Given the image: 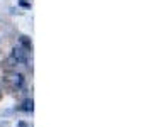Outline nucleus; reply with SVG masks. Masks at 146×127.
I'll return each mask as SVG.
<instances>
[{"instance_id":"f257e3e1","label":"nucleus","mask_w":146,"mask_h":127,"mask_svg":"<svg viewBox=\"0 0 146 127\" xmlns=\"http://www.w3.org/2000/svg\"><path fill=\"white\" fill-rule=\"evenodd\" d=\"M9 61L14 63V64H26L27 63V51L24 47H21V46H15L12 49V53H10Z\"/></svg>"},{"instance_id":"20e7f679","label":"nucleus","mask_w":146,"mask_h":127,"mask_svg":"<svg viewBox=\"0 0 146 127\" xmlns=\"http://www.w3.org/2000/svg\"><path fill=\"white\" fill-rule=\"evenodd\" d=\"M21 44H22L21 47H24L26 51H31V49H33V44L27 39V36H21Z\"/></svg>"},{"instance_id":"f03ea898","label":"nucleus","mask_w":146,"mask_h":127,"mask_svg":"<svg viewBox=\"0 0 146 127\" xmlns=\"http://www.w3.org/2000/svg\"><path fill=\"white\" fill-rule=\"evenodd\" d=\"M7 82L12 85V88H22L24 86V76L21 75V73H9V76H7Z\"/></svg>"},{"instance_id":"7ed1b4c3","label":"nucleus","mask_w":146,"mask_h":127,"mask_svg":"<svg viewBox=\"0 0 146 127\" xmlns=\"http://www.w3.org/2000/svg\"><path fill=\"white\" fill-rule=\"evenodd\" d=\"M22 110H26V112H33L34 110V102H33V98H27V100H24V103H22V107H21Z\"/></svg>"}]
</instances>
